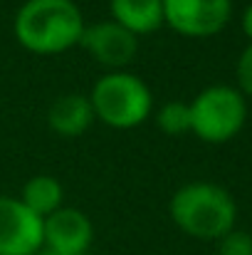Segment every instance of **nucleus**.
Instances as JSON below:
<instances>
[{"instance_id":"8","label":"nucleus","mask_w":252,"mask_h":255,"mask_svg":"<svg viewBox=\"0 0 252 255\" xmlns=\"http://www.w3.org/2000/svg\"><path fill=\"white\" fill-rule=\"evenodd\" d=\"M94 241V226L80 208L62 206L42 218V248L60 255H86Z\"/></svg>"},{"instance_id":"3","label":"nucleus","mask_w":252,"mask_h":255,"mask_svg":"<svg viewBox=\"0 0 252 255\" xmlns=\"http://www.w3.org/2000/svg\"><path fill=\"white\" fill-rule=\"evenodd\" d=\"M94 117L111 129H134L151 117L154 97L149 85L121 70L99 77L89 94Z\"/></svg>"},{"instance_id":"15","label":"nucleus","mask_w":252,"mask_h":255,"mask_svg":"<svg viewBox=\"0 0 252 255\" xmlns=\"http://www.w3.org/2000/svg\"><path fill=\"white\" fill-rule=\"evenodd\" d=\"M243 30H245V35L252 40V2L248 5V10H245V15H243Z\"/></svg>"},{"instance_id":"2","label":"nucleus","mask_w":252,"mask_h":255,"mask_svg":"<svg viewBox=\"0 0 252 255\" xmlns=\"http://www.w3.org/2000/svg\"><path fill=\"white\" fill-rule=\"evenodd\" d=\"M173 223L200 241H220L235 226V201L233 196L208 181H193L180 186L168 203Z\"/></svg>"},{"instance_id":"12","label":"nucleus","mask_w":252,"mask_h":255,"mask_svg":"<svg viewBox=\"0 0 252 255\" xmlns=\"http://www.w3.org/2000/svg\"><path fill=\"white\" fill-rule=\"evenodd\" d=\"M156 124L168 136H180L190 131V107L185 102H166L156 114Z\"/></svg>"},{"instance_id":"11","label":"nucleus","mask_w":252,"mask_h":255,"mask_svg":"<svg viewBox=\"0 0 252 255\" xmlns=\"http://www.w3.org/2000/svg\"><path fill=\"white\" fill-rule=\"evenodd\" d=\"M20 201L40 218H47L52 216L57 208H62V201H65V191H62V183L50 176V173H40V176H32L25 186H22V196Z\"/></svg>"},{"instance_id":"7","label":"nucleus","mask_w":252,"mask_h":255,"mask_svg":"<svg viewBox=\"0 0 252 255\" xmlns=\"http://www.w3.org/2000/svg\"><path fill=\"white\" fill-rule=\"evenodd\" d=\"M42 251V218L20 198L0 196V255H37Z\"/></svg>"},{"instance_id":"1","label":"nucleus","mask_w":252,"mask_h":255,"mask_svg":"<svg viewBox=\"0 0 252 255\" xmlns=\"http://www.w3.org/2000/svg\"><path fill=\"white\" fill-rule=\"evenodd\" d=\"M82 10L75 0H25L15 15L17 42L35 55H60L80 45Z\"/></svg>"},{"instance_id":"9","label":"nucleus","mask_w":252,"mask_h":255,"mask_svg":"<svg viewBox=\"0 0 252 255\" xmlns=\"http://www.w3.org/2000/svg\"><path fill=\"white\" fill-rule=\"evenodd\" d=\"M94 122V109L84 94H62L50 104L47 124L60 136H80Z\"/></svg>"},{"instance_id":"14","label":"nucleus","mask_w":252,"mask_h":255,"mask_svg":"<svg viewBox=\"0 0 252 255\" xmlns=\"http://www.w3.org/2000/svg\"><path fill=\"white\" fill-rule=\"evenodd\" d=\"M238 82L240 87L252 94V42L245 47V52L240 55V62H238Z\"/></svg>"},{"instance_id":"5","label":"nucleus","mask_w":252,"mask_h":255,"mask_svg":"<svg viewBox=\"0 0 252 255\" xmlns=\"http://www.w3.org/2000/svg\"><path fill=\"white\" fill-rule=\"evenodd\" d=\"M233 12L230 0H164V22L185 37L220 32Z\"/></svg>"},{"instance_id":"13","label":"nucleus","mask_w":252,"mask_h":255,"mask_svg":"<svg viewBox=\"0 0 252 255\" xmlns=\"http://www.w3.org/2000/svg\"><path fill=\"white\" fill-rule=\"evenodd\" d=\"M218 255H252V236L245 231H230L220 238Z\"/></svg>"},{"instance_id":"10","label":"nucleus","mask_w":252,"mask_h":255,"mask_svg":"<svg viewBox=\"0 0 252 255\" xmlns=\"http://www.w3.org/2000/svg\"><path fill=\"white\" fill-rule=\"evenodd\" d=\"M111 20L129 32L149 35L164 25V0H111Z\"/></svg>"},{"instance_id":"6","label":"nucleus","mask_w":252,"mask_h":255,"mask_svg":"<svg viewBox=\"0 0 252 255\" xmlns=\"http://www.w3.org/2000/svg\"><path fill=\"white\" fill-rule=\"evenodd\" d=\"M80 45L96 65L106 67L109 72H121L139 52V37L114 20L84 25Z\"/></svg>"},{"instance_id":"4","label":"nucleus","mask_w":252,"mask_h":255,"mask_svg":"<svg viewBox=\"0 0 252 255\" xmlns=\"http://www.w3.org/2000/svg\"><path fill=\"white\" fill-rule=\"evenodd\" d=\"M188 107H190V131L210 144L233 139L243 129L248 117L243 94L228 85H213L203 89Z\"/></svg>"},{"instance_id":"16","label":"nucleus","mask_w":252,"mask_h":255,"mask_svg":"<svg viewBox=\"0 0 252 255\" xmlns=\"http://www.w3.org/2000/svg\"><path fill=\"white\" fill-rule=\"evenodd\" d=\"M37 255H60V253H52V251H45V248H42V251H40Z\"/></svg>"}]
</instances>
